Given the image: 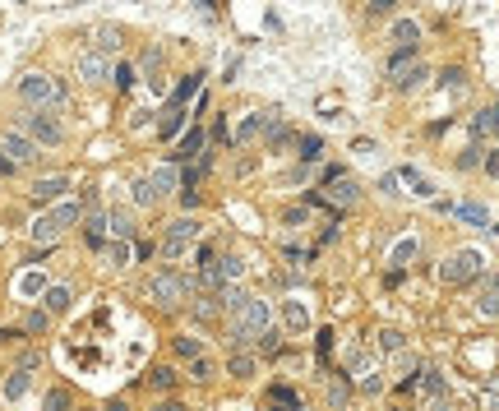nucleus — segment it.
Returning a JSON list of instances; mask_svg holds the SVG:
<instances>
[{
  "label": "nucleus",
  "instance_id": "f257e3e1",
  "mask_svg": "<svg viewBox=\"0 0 499 411\" xmlns=\"http://www.w3.org/2000/svg\"><path fill=\"white\" fill-rule=\"evenodd\" d=\"M19 97L33 107V112H51L55 102H65V93H60V83H55L51 74H23L19 79Z\"/></svg>",
  "mask_w": 499,
  "mask_h": 411
},
{
  "label": "nucleus",
  "instance_id": "f03ea898",
  "mask_svg": "<svg viewBox=\"0 0 499 411\" xmlns=\"http://www.w3.org/2000/svg\"><path fill=\"white\" fill-rule=\"evenodd\" d=\"M481 268H486V255H481V250H458V255H448L439 264V278L453 282V287H463V282L481 278Z\"/></svg>",
  "mask_w": 499,
  "mask_h": 411
},
{
  "label": "nucleus",
  "instance_id": "7ed1b4c3",
  "mask_svg": "<svg viewBox=\"0 0 499 411\" xmlns=\"http://www.w3.org/2000/svg\"><path fill=\"white\" fill-rule=\"evenodd\" d=\"M185 291H189V282L180 278L176 268H162V273H153V282H148V296H153V305H162V310L180 305Z\"/></svg>",
  "mask_w": 499,
  "mask_h": 411
},
{
  "label": "nucleus",
  "instance_id": "20e7f679",
  "mask_svg": "<svg viewBox=\"0 0 499 411\" xmlns=\"http://www.w3.org/2000/svg\"><path fill=\"white\" fill-rule=\"evenodd\" d=\"M23 134H28L37 148H55L65 130H60V121H55L51 112H33V116H23Z\"/></svg>",
  "mask_w": 499,
  "mask_h": 411
},
{
  "label": "nucleus",
  "instance_id": "39448f33",
  "mask_svg": "<svg viewBox=\"0 0 499 411\" xmlns=\"http://www.w3.org/2000/svg\"><path fill=\"white\" fill-rule=\"evenodd\" d=\"M199 231H204V222H199V217H176V222L166 227L162 255H166V259H180V255H185V245L194 241V236H199Z\"/></svg>",
  "mask_w": 499,
  "mask_h": 411
},
{
  "label": "nucleus",
  "instance_id": "423d86ee",
  "mask_svg": "<svg viewBox=\"0 0 499 411\" xmlns=\"http://www.w3.org/2000/svg\"><path fill=\"white\" fill-rule=\"evenodd\" d=\"M0 153H10L14 167H19V162H37V144L28 139V134H19V130H10L5 139H0Z\"/></svg>",
  "mask_w": 499,
  "mask_h": 411
},
{
  "label": "nucleus",
  "instance_id": "0eeeda50",
  "mask_svg": "<svg viewBox=\"0 0 499 411\" xmlns=\"http://www.w3.org/2000/svg\"><path fill=\"white\" fill-rule=\"evenodd\" d=\"M107 74H111V65H107L102 51H84V56H79V79H84V83H102Z\"/></svg>",
  "mask_w": 499,
  "mask_h": 411
},
{
  "label": "nucleus",
  "instance_id": "6e6552de",
  "mask_svg": "<svg viewBox=\"0 0 499 411\" xmlns=\"http://www.w3.org/2000/svg\"><path fill=\"white\" fill-rule=\"evenodd\" d=\"M84 241H88V250H107V213L102 208H93L84 217Z\"/></svg>",
  "mask_w": 499,
  "mask_h": 411
},
{
  "label": "nucleus",
  "instance_id": "1a4fd4ad",
  "mask_svg": "<svg viewBox=\"0 0 499 411\" xmlns=\"http://www.w3.org/2000/svg\"><path fill=\"white\" fill-rule=\"evenodd\" d=\"M277 116H282V112H250L241 125H236V144H245V139H255V134H259V130H268V125H273Z\"/></svg>",
  "mask_w": 499,
  "mask_h": 411
},
{
  "label": "nucleus",
  "instance_id": "9d476101",
  "mask_svg": "<svg viewBox=\"0 0 499 411\" xmlns=\"http://www.w3.org/2000/svg\"><path fill=\"white\" fill-rule=\"evenodd\" d=\"M65 189H69V176H42L28 194H33V203H51V199H60Z\"/></svg>",
  "mask_w": 499,
  "mask_h": 411
},
{
  "label": "nucleus",
  "instance_id": "9b49d317",
  "mask_svg": "<svg viewBox=\"0 0 499 411\" xmlns=\"http://www.w3.org/2000/svg\"><path fill=\"white\" fill-rule=\"evenodd\" d=\"M388 37H393L398 51H416V42H421V23H416V19H398Z\"/></svg>",
  "mask_w": 499,
  "mask_h": 411
},
{
  "label": "nucleus",
  "instance_id": "f8f14e48",
  "mask_svg": "<svg viewBox=\"0 0 499 411\" xmlns=\"http://www.w3.org/2000/svg\"><path fill=\"white\" fill-rule=\"evenodd\" d=\"M430 74V65H421V60H411V65H402L398 74H393V88H402V93H411V88H421V79Z\"/></svg>",
  "mask_w": 499,
  "mask_h": 411
},
{
  "label": "nucleus",
  "instance_id": "ddd939ff",
  "mask_svg": "<svg viewBox=\"0 0 499 411\" xmlns=\"http://www.w3.org/2000/svg\"><path fill=\"white\" fill-rule=\"evenodd\" d=\"M180 130H185V107H180V102H171V107L162 112V121H157V134H162V139H176Z\"/></svg>",
  "mask_w": 499,
  "mask_h": 411
},
{
  "label": "nucleus",
  "instance_id": "4468645a",
  "mask_svg": "<svg viewBox=\"0 0 499 411\" xmlns=\"http://www.w3.org/2000/svg\"><path fill=\"white\" fill-rule=\"evenodd\" d=\"M356 194H361V189H356V180H347L342 171H338V176H328V199H333V203H356Z\"/></svg>",
  "mask_w": 499,
  "mask_h": 411
},
{
  "label": "nucleus",
  "instance_id": "2eb2a0df",
  "mask_svg": "<svg viewBox=\"0 0 499 411\" xmlns=\"http://www.w3.org/2000/svg\"><path fill=\"white\" fill-rule=\"evenodd\" d=\"M116 46H121V28H116V23H98V28H93V51L107 56V51H116Z\"/></svg>",
  "mask_w": 499,
  "mask_h": 411
},
{
  "label": "nucleus",
  "instance_id": "dca6fc26",
  "mask_svg": "<svg viewBox=\"0 0 499 411\" xmlns=\"http://www.w3.org/2000/svg\"><path fill=\"white\" fill-rule=\"evenodd\" d=\"M28 236H33L37 245H55V241H60V227H55V217H51V213H42V217H37V222L28 227Z\"/></svg>",
  "mask_w": 499,
  "mask_h": 411
},
{
  "label": "nucleus",
  "instance_id": "f3484780",
  "mask_svg": "<svg viewBox=\"0 0 499 411\" xmlns=\"http://www.w3.org/2000/svg\"><path fill=\"white\" fill-rule=\"evenodd\" d=\"M107 231L116 236V241H130L134 236V217L125 208H116V213H107Z\"/></svg>",
  "mask_w": 499,
  "mask_h": 411
},
{
  "label": "nucleus",
  "instance_id": "a211bd4d",
  "mask_svg": "<svg viewBox=\"0 0 499 411\" xmlns=\"http://www.w3.org/2000/svg\"><path fill=\"white\" fill-rule=\"evenodd\" d=\"M477 310L486 314V319H499V278L486 282V291H481V300H477Z\"/></svg>",
  "mask_w": 499,
  "mask_h": 411
},
{
  "label": "nucleus",
  "instance_id": "6ab92c4d",
  "mask_svg": "<svg viewBox=\"0 0 499 411\" xmlns=\"http://www.w3.org/2000/svg\"><path fill=\"white\" fill-rule=\"evenodd\" d=\"M416 389L425 393V398H448V393H444V379H439V370H421V379H416Z\"/></svg>",
  "mask_w": 499,
  "mask_h": 411
},
{
  "label": "nucleus",
  "instance_id": "aec40b11",
  "mask_svg": "<svg viewBox=\"0 0 499 411\" xmlns=\"http://www.w3.org/2000/svg\"><path fill=\"white\" fill-rule=\"evenodd\" d=\"M42 296H46V310H51V314H65L69 300H74V296H69V287H46Z\"/></svg>",
  "mask_w": 499,
  "mask_h": 411
},
{
  "label": "nucleus",
  "instance_id": "412c9836",
  "mask_svg": "<svg viewBox=\"0 0 499 411\" xmlns=\"http://www.w3.org/2000/svg\"><path fill=\"white\" fill-rule=\"evenodd\" d=\"M23 393H28V370H14V375L5 379V402H19Z\"/></svg>",
  "mask_w": 499,
  "mask_h": 411
},
{
  "label": "nucleus",
  "instance_id": "4be33fe9",
  "mask_svg": "<svg viewBox=\"0 0 499 411\" xmlns=\"http://www.w3.org/2000/svg\"><path fill=\"white\" fill-rule=\"evenodd\" d=\"M398 180H407V185H411V194H421V199H430V194H434V185H430V180H425L421 176V171H398Z\"/></svg>",
  "mask_w": 499,
  "mask_h": 411
},
{
  "label": "nucleus",
  "instance_id": "5701e85b",
  "mask_svg": "<svg viewBox=\"0 0 499 411\" xmlns=\"http://www.w3.org/2000/svg\"><path fill=\"white\" fill-rule=\"evenodd\" d=\"M472 130H477V134H499V102L477 116V125H472Z\"/></svg>",
  "mask_w": 499,
  "mask_h": 411
},
{
  "label": "nucleus",
  "instance_id": "b1692460",
  "mask_svg": "<svg viewBox=\"0 0 499 411\" xmlns=\"http://www.w3.org/2000/svg\"><path fill=\"white\" fill-rule=\"evenodd\" d=\"M199 148H204V130H189L185 139H180V148H176V153H171V157H176V162H180V157H194V153H199Z\"/></svg>",
  "mask_w": 499,
  "mask_h": 411
},
{
  "label": "nucleus",
  "instance_id": "393cba45",
  "mask_svg": "<svg viewBox=\"0 0 499 411\" xmlns=\"http://www.w3.org/2000/svg\"><path fill=\"white\" fill-rule=\"evenodd\" d=\"M148 180H153V189H157V194H171V189H176V171H171V167H157L153 171V176H148Z\"/></svg>",
  "mask_w": 499,
  "mask_h": 411
},
{
  "label": "nucleus",
  "instance_id": "a878e982",
  "mask_svg": "<svg viewBox=\"0 0 499 411\" xmlns=\"http://www.w3.org/2000/svg\"><path fill=\"white\" fill-rule=\"evenodd\" d=\"M319 157H324V139H314V134H305V139H300V162L310 167V162H319Z\"/></svg>",
  "mask_w": 499,
  "mask_h": 411
},
{
  "label": "nucleus",
  "instance_id": "bb28decb",
  "mask_svg": "<svg viewBox=\"0 0 499 411\" xmlns=\"http://www.w3.org/2000/svg\"><path fill=\"white\" fill-rule=\"evenodd\" d=\"M51 217H55V227L65 231V227H74V222H79V203H55Z\"/></svg>",
  "mask_w": 499,
  "mask_h": 411
},
{
  "label": "nucleus",
  "instance_id": "cd10ccee",
  "mask_svg": "<svg viewBox=\"0 0 499 411\" xmlns=\"http://www.w3.org/2000/svg\"><path fill=\"white\" fill-rule=\"evenodd\" d=\"M227 370H232L236 379H250V375H255V356H241V351H236L232 361H227Z\"/></svg>",
  "mask_w": 499,
  "mask_h": 411
},
{
  "label": "nucleus",
  "instance_id": "c85d7f7f",
  "mask_svg": "<svg viewBox=\"0 0 499 411\" xmlns=\"http://www.w3.org/2000/svg\"><path fill=\"white\" fill-rule=\"evenodd\" d=\"M458 217H463V222H472V227H490V217H486V208H481V203H463V208H458Z\"/></svg>",
  "mask_w": 499,
  "mask_h": 411
},
{
  "label": "nucleus",
  "instance_id": "c756f323",
  "mask_svg": "<svg viewBox=\"0 0 499 411\" xmlns=\"http://www.w3.org/2000/svg\"><path fill=\"white\" fill-rule=\"evenodd\" d=\"M148 384H153V389H162V393H166V389H176V370H166V365H157L153 375H148Z\"/></svg>",
  "mask_w": 499,
  "mask_h": 411
},
{
  "label": "nucleus",
  "instance_id": "7c9ffc66",
  "mask_svg": "<svg viewBox=\"0 0 499 411\" xmlns=\"http://www.w3.org/2000/svg\"><path fill=\"white\" fill-rule=\"evenodd\" d=\"M287 328L291 333H305V328H310V314L300 310V305H287Z\"/></svg>",
  "mask_w": 499,
  "mask_h": 411
},
{
  "label": "nucleus",
  "instance_id": "2f4dec72",
  "mask_svg": "<svg viewBox=\"0 0 499 411\" xmlns=\"http://www.w3.org/2000/svg\"><path fill=\"white\" fill-rule=\"evenodd\" d=\"M222 282H236V278H241V273H245V259H236V255H227V259H222Z\"/></svg>",
  "mask_w": 499,
  "mask_h": 411
},
{
  "label": "nucleus",
  "instance_id": "473e14b6",
  "mask_svg": "<svg viewBox=\"0 0 499 411\" xmlns=\"http://www.w3.org/2000/svg\"><path fill=\"white\" fill-rule=\"evenodd\" d=\"M176 356H185V361H199V356H204L199 337H176Z\"/></svg>",
  "mask_w": 499,
  "mask_h": 411
},
{
  "label": "nucleus",
  "instance_id": "72a5a7b5",
  "mask_svg": "<svg viewBox=\"0 0 499 411\" xmlns=\"http://www.w3.org/2000/svg\"><path fill=\"white\" fill-rule=\"evenodd\" d=\"M42 411H69V393L65 389H51V393H46V402H42Z\"/></svg>",
  "mask_w": 499,
  "mask_h": 411
},
{
  "label": "nucleus",
  "instance_id": "f704fd0d",
  "mask_svg": "<svg viewBox=\"0 0 499 411\" xmlns=\"http://www.w3.org/2000/svg\"><path fill=\"white\" fill-rule=\"evenodd\" d=\"M134 203H144V208H148V203H153L157 199V189H153V180H134Z\"/></svg>",
  "mask_w": 499,
  "mask_h": 411
},
{
  "label": "nucleus",
  "instance_id": "c9c22d12",
  "mask_svg": "<svg viewBox=\"0 0 499 411\" xmlns=\"http://www.w3.org/2000/svg\"><path fill=\"white\" fill-rule=\"evenodd\" d=\"M291 144V130H287V125H268V148H287Z\"/></svg>",
  "mask_w": 499,
  "mask_h": 411
},
{
  "label": "nucleus",
  "instance_id": "e433bc0d",
  "mask_svg": "<svg viewBox=\"0 0 499 411\" xmlns=\"http://www.w3.org/2000/svg\"><path fill=\"white\" fill-rule=\"evenodd\" d=\"M245 300H250V296H245L241 287H222V305H227V310H236V314H241V305H245Z\"/></svg>",
  "mask_w": 499,
  "mask_h": 411
},
{
  "label": "nucleus",
  "instance_id": "4c0bfd02",
  "mask_svg": "<svg viewBox=\"0 0 499 411\" xmlns=\"http://www.w3.org/2000/svg\"><path fill=\"white\" fill-rule=\"evenodd\" d=\"M379 346H384V351H402V346H407V337H402L398 328H384V333H379Z\"/></svg>",
  "mask_w": 499,
  "mask_h": 411
},
{
  "label": "nucleus",
  "instance_id": "58836bf2",
  "mask_svg": "<svg viewBox=\"0 0 499 411\" xmlns=\"http://www.w3.org/2000/svg\"><path fill=\"white\" fill-rule=\"evenodd\" d=\"M481 407H486V411H499V379H490V384H486V393H481Z\"/></svg>",
  "mask_w": 499,
  "mask_h": 411
},
{
  "label": "nucleus",
  "instance_id": "ea45409f",
  "mask_svg": "<svg viewBox=\"0 0 499 411\" xmlns=\"http://www.w3.org/2000/svg\"><path fill=\"white\" fill-rule=\"evenodd\" d=\"M458 167H463V171L481 167V148H477V144H472V148H463V153H458Z\"/></svg>",
  "mask_w": 499,
  "mask_h": 411
},
{
  "label": "nucleus",
  "instance_id": "a19ab883",
  "mask_svg": "<svg viewBox=\"0 0 499 411\" xmlns=\"http://www.w3.org/2000/svg\"><path fill=\"white\" fill-rule=\"evenodd\" d=\"M407 259H416V241H398V250H393V264H407Z\"/></svg>",
  "mask_w": 499,
  "mask_h": 411
},
{
  "label": "nucleus",
  "instance_id": "79ce46f5",
  "mask_svg": "<svg viewBox=\"0 0 499 411\" xmlns=\"http://www.w3.org/2000/svg\"><path fill=\"white\" fill-rule=\"evenodd\" d=\"M107 255H111V264H116V268H125V264H130V245H125V241H116V245L107 250Z\"/></svg>",
  "mask_w": 499,
  "mask_h": 411
},
{
  "label": "nucleus",
  "instance_id": "37998d69",
  "mask_svg": "<svg viewBox=\"0 0 499 411\" xmlns=\"http://www.w3.org/2000/svg\"><path fill=\"white\" fill-rule=\"evenodd\" d=\"M411 60H416V51H393V56H388V74H398V69L411 65Z\"/></svg>",
  "mask_w": 499,
  "mask_h": 411
},
{
  "label": "nucleus",
  "instance_id": "c03bdc74",
  "mask_svg": "<svg viewBox=\"0 0 499 411\" xmlns=\"http://www.w3.org/2000/svg\"><path fill=\"white\" fill-rule=\"evenodd\" d=\"M199 79H204V74H189V79H180V88H176V97H171V102H185L189 93L199 88Z\"/></svg>",
  "mask_w": 499,
  "mask_h": 411
},
{
  "label": "nucleus",
  "instance_id": "a18cd8bd",
  "mask_svg": "<svg viewBox=\"0 0 499 411\" xmlns=\"http://www.w3.org/2000/svg\"><path fill=\"white\" fill-rule=\"evenodd\" d=\"M111 79H116V88H130V83H134V69H130V65H116V69H111Z\"/></svg>",
  "mask_w": 499,
  "mask_h": 411
},
{
  "label": "nucleus",
  "instance_id": "49530a36",
  "mask_svg": "<svg viewBox=\"0 0 499 411\" xmlns=\"http://www.w3.org/2000/svg\"><path fill=\"white\" fill-rule=\"evenodd\" d=\"M23 328H28V333H42V328H46V310H33L28 319H23Z\"/></svg>",
  "mask_w": 499,
  "mask_h": 411
},
{
  "label": "nucleus",
  "instance_id": "de8ad7c7",
  "mask_svg": "<svg viewBox=\"0 0 499 411\" xmlns=\"http://www.w3.org/2000/svg\"><path fill=\"white\" fill-rule=\"evenodd\" d=\"M282 180H287V185H305V180H310V167L300 162V167H291V171H287V176H282Z\"/></svg>",
  "mask_w": 499,
  "mask_h": 411
},
{
  "label": "nucleus",
  "instance_id": "09e8293b",
  "mask_svg": "<svg viewBox=\"0 0 499 411\" xmlns=\"http://www.w3.org/2000/svg\"><path fill=\"white\" fill-rule=\"evenodd\" d=\"M204 167H208V162H194V167H185V176H180V180H185V189H194V185H199Z\"/></svg>",
  "mask_w": 499,
  "mask_h": 411
},
{
  "label": "nucleus",
  "instance_id": "8fccbe9b",
  "mask_svg": "<svg viewBox=\"0 0 499 411\" xmlns=\"http://www.w3.org/2000/svg\"><path fill=\"white\" fill-rule=\"evenodd\" d=\"M213 375H218V370H213V361H204V356H199V361H194V379H199V384H208Z\"/></svg>",
  "mask_w": 499,
  "mask_h": 411
},
{
  "label": "nucleus",
  "instance_id": "3c124183",
  "mask_svg": "<svg viewBox=\"0 0 499 411\" xmlns=\"http://www.w3.org/2000/svg\"><path fill=\"white\" fill-rule=\"evenodd\" d=\"M282 222H287V227H300V222H305V208H287V213H282Z\"/></svg>",
  "mask_w": 499,
  "mask_h": 411
},
{
  "label": "nucleus",
  "instance_id": "603ef678",
  "mask_svg": "<svg viewBox=\"0 0 499 411\" xmlns=\"http://www.w3.org/2000/svg\"><path fill=\"white\" fill-rule=\"evenodd\" d=\"M259 346H264V356H277V333H264V337H259Z\"/></svg>",
  "mask_w": 499,
  "mask_h": 411
},
{
  "label": "nucleus",
  "instance_id": "864d4df0",
  "mask_svg": "<svg viewBox=\"0 0 499 411\" xmlns=\"http://www.w3.org/2000/svg\"><path fill=\"white\" fill-rule=\"evenodd\" d=\"M444 83H448V88H463V69H444Z\"/></svg>",
  "mask_w": 499,
  "mask_h": 411
},
{
  "label": "nucleus",
  "instance_id": "5fc2aeb1",
  "mask_svg": "<svg viewBox=\"0 0 499 411\" xmlns=\"http://www.w3.org/2000/svg\"><path fill=\"white\" fill-rule=\"evenodd\" d=\"M379 189H384V194H402V189H398V176H384V180H379Z\"/></svg>",
  "mask_w": 499,
  "mask_h": 411
},
{
  "label": "nucleus",
  "instance_id": "6e6d98bb",
  "mask_svg": "<svg viewBox=\"0 0 499 411\" xmlns=\"http://www.w3.org/2000/svg\"><path fill=\"white\" fill-rule=\"evenodd\" d=\"M157 65H162V56H157V51H144V69H148V74H153Z\"/></svg>",
  "mask_w": 499,
  "mask_h": 411
},
{
  "label": "nucleus",
  "instance_id": "4d7b16f0",
  "mask_svg": "<svg viewBox=\"0 0 499 411\" xmlns=\"http://www.w3.org/2000/svg\"><path fill=\"white\" fill-rule=\"evenodd\" d=\"M153 411H185V407H180V402H176V398H171V402H157V407H153Z\"/></svg>",
  "mask_w": 499,
  "mask_h": 411
},
{
  "label": "nucleus",
  "instance_id": "13d9d810",
  "mask_svg": "<svg viewBox=\"0 0 499 411\" xmlns=\"http://www.w3.org/2000/svg\"><path fill=\"white\" fill-rule=\"evenodd\" d=\"M107 411H130V407H125V402L116 398V402H107Z\"/></svg>",
  "mask_w": 499,
  "mask_h": 411
},
{
  "label": "nucleus",
  "instance_id": "bf43d9fd",
  "mask_svg": "<svg viewBox=\"0 0 499 411\" xmlns=\"http://www.w3.org/2000/svg\"><path fill=\"white\" fill-rule=\"evenodd\" d=\"M5 171H14V162H10V157H0V176H5Z\"/></svg>",
  "mask_w": 499,
  "mask_h": 411
},
{
  "label": "nucleus",
  "instance_id": "052dcab7",
  "mask_svg": "<svg viewBox=\"0 0 499 411\" xmlns=\"http://www.w3.org/2000/svg\"><path fill=\"white\" fill-rule=\"evenodd\" d=\"M384 5H388V0H370V10H384Z\"/></svg>",
  "mask_w": 499,
  "mask_h": 411
}]
</instances>
